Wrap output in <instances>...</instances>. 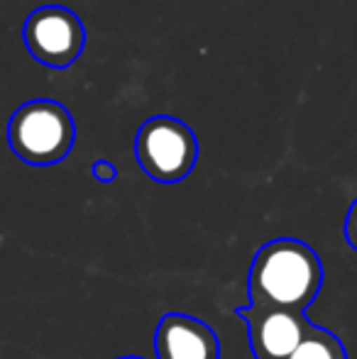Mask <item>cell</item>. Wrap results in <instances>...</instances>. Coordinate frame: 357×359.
I'll return each mask as SVG.
<instances>
[{"mask_svg": "<svg viewBox=\"0 0 357 359\" xmlns=\"http://www.w3.org/2000/svg\"><path fill=\"white\" fill-rule=\"evenodd\" d=\"M318 252L304 240L279 237L262 245L248 271L250 306L306 313L323 288Z\"/></svg>", "mask_w": 357, "mask_h": 359, "instance_id": "cell-1", "label": "cell"}, {"mask_svg": "<svg viewBox=\"0 0 357 359\" xmlns=\"http://www.w3.org/2000/svg\"><path fill=\"white\" fill-rule=\"evenodd\" d=\"M76 142V123L64 103L37 98L22 103L8 123V144L29 166L64 161Z\"/></svg>", "mask_w": 357, "mask_h": 359, "instance_id": "cell-2", "label": "cell"}, {"mask_svg": "<svg viewBox=\"0 0 357 359\" xmlns=\"http://www.w3.org/2000/svg\"><path fill=\"white\" fill-rule=\"evenodd\" d=\"M135 159L157 184H179L198 161V140L194 130L172 115H154L135 135Z\"/></svg>", "mask_w": 357, "mask_h": 359, "instance_id": "cell-3", "label": "cell"}, {"mask_svg": "<svg viewBox=\"0 0 357 359\" xmlns=\"http://www.w3.org/2000/svg\"><path fill=\"white\" fill-rule=\"evenodd\" d=\"M22 39L34 62L49 69H69L86 47V27L74 10L42 5L27 15Z\"/></svg>", "mask_w": 357, "mask_h": 359, "instance_id": "cell-4", "label": "cell"}, {"mask_svg": "<svg viewBox=\"0 0 357 359\" xmlns=\"http://www.w3.org/2000/svg\"><path fill=\"white\" fill-rule=\"evenodd\" d=\"M248 325V340L255 359H289L301 345L311 320L306 313L281 308L243 306L235 311Z\"/></svg>", "mask_w": 357, "mask_h": 359, "instance_id": "cell-5", "label": "cell"}, {"mask_svg": "<svg viewBox=\"0 0 357 359\" xmlns=\"http://www.w3.org/2000/svg\"><path fill=\"white\" fill-rule=\"evenodd\" d=\"M157 359H220V340L215 330L189 313H164L154 330Z\"/></svg>", "mask_w": 357, "mask_h": 359, "instance_id": "cell-6", "label": "cell"}, {"mask_svg": "<svg viewBox=\"0 0 357 359\" xmlns=\"http://www.w3.org/2000/svg\"><path fill=\"white\" fill-rule=\"evenodd\" d=\"M289 359H348V350L335 332L311 323L301 345Z\"/></svg>", "mask_w": 357, "mask_h": 359, "instance_id": "cell-7", "label": "cell"}, {"mask_svg": "<svg viewBox=\"0 0 357 359\" xmlns=\"http://www.w3.org/2000/svg\"><path fill=\"white\" fill-rule=\"evenodd\" d=\"M90 174H93V179L100 181V184H113V181L118 179V169H115V164H113V161H108V159L93 161V166H90Z\"/></svg>", "mask_w": 357, "mask_h": 359, "instance_id": "cell-8", "label": "cell"}, {"mask_svg": "<svg viewBox=\"0 0 357 359\" xmlns=\"http://www.w3.org/2000/svg\"><path fill=\"white\" fill-rule=\"evenodd\" d=\"M343 232H345V242H348V245L357 252V201L350 203L348 215H345Z\"/></svg>", "mask_w": 357, "mask_h": 359, "instance_id": "cell-9", "label": "cell"}, {"mask_svg": "<svg viewBox=\"0 0 357 359\" xmlns=\"http://www.w3.org/2000/svg\"><path fill=\"white\" fill-rule=\"evenodd\" d=\"M118 359H144V357H137V355H125V357H118Z\"/></svg>", "mask_w": 357, "mask_h": 359, "instance_id": "cell-10", "label": "cell"}]
</instances>
